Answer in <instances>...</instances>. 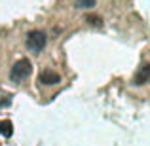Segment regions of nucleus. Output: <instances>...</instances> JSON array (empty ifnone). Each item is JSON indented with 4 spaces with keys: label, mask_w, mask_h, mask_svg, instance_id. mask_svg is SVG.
<instances>
[{
    "label": "nucleus",
    "mask_w": 150,
    "mask_h": 146,
    "mask_svg": "<svg viewBox=\"0 0 150 146\" xmlns=\"http://www.w3.org/2000/svg\"><path fill=\"white\" fill-rule=\"evenodd\" d=\"M30 70H33V65H30L29 59H19L17 63H13V66L10 70L11 82H23L30 74Z\"/></svg>",
    "instance_id": "nucleus-1"
},
{
    "label": "nucleus",
    "mask_w": 150,
    "mask_h": 146,
    "mask_svg": "<svg viewBox=\"0 0 150 146\" xmlns=\"http://www.w3.org/2000/svg\"><path fill=\"white\" fill-rule=\"evenodd\" d=\"M0 131H2L6 137H10L11 135V123L10 121H2V123H0Z\"/></svg>",
    "instance_id": "nucleus-7"
},
{
    "label": "nucleus",
    "mask_w": 150,
    "mask_h": 146,
    "mask_svg": "<svg viewBox=\"0 0 150 146\" xmlns=\"http://www.w3.org/2000/svg\"><path fill=\"white\" fill-rule=\"evenodd\" d=\"M46 42H48V38H46V34L42 30H30L27 34V48L34 51V53H40L46 48Z\"/></svg>",
    "instance_id": "nucleus-2"
},
{
    "label": "nucleus",
    "mask_w": 150,
    "mask_h": 146,
    "mask_svg": "<svg viewBox=\"0 0 150 146\" xmlns=\"http://www.w3.org/2000/svg\"><path fill=\"white\" fill-rule=\"evenodd\" d=\"M38 82L40 84H46V85H55L61 82V76H59L57 72H53V70H44V72H40V76H38Z\"/></svg>",
    "instance_id": "nucleus-4"
},
{
    "label": "nucleus",
    "mask_w": 150,
    "mask_h": 146,
    "mask_svg": "<svg viewBox=\"0 0 150 146\" xmlns=\"http://www.w3.org/2000/svg\"><path fill=\"white\" fill-rule=\"evenodd\" d=\"M76 8H80V10H88V8H93L95 6V0H76Z\"/></svg>",
    "instance_id": "nucleus-5"
},
{
    "label": "nucleus",
    "mask_w": 150,
    "mask_h": 146,
    "mask_svg": "<svg viewBox=\"0 0 150 146\" xmlns=\"http://www.w3.org/2000/svg\"><path fill=\"white\" fill-rule=\"evenodd\" d=\"M86 21H88L91 27H101L103 25V19L99 17V15H88V17H86Z\"/></svg>",
    "instance_id": "nucleus-6"
},
{
    "label": "nucleus",
    "mask_w": 150,
    "mask_h": 146,
    "mask_svg": "<svg viewBox=\"0 0 150 146\" xmlns=\"http://www.w3.org/2000/svg\"><path fill=\"white\" fill-rule=\"evenodd\" d=\"M150 82V63H144L141 65V68L135 72V78H133V84L135 85H144Z\"/></svg>",
    "instance_id": "nucleus-3"
}]
</instances>
